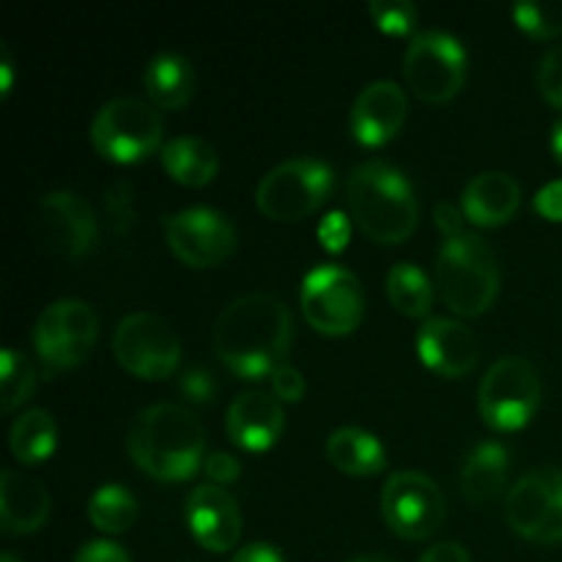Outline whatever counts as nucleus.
<instances>
[{"mask_svg": "<svg viewBox=\"0 0 562 562\" xmlns=\"http://www.w3.org/2000/svg\"><path fill=\"white\" fill-rule=\"evenodd\" d=\"M294 340V316L274 294L250 291L223 307L212 346L223 366L241 379L272 376Z\"/></svg>", "mask_w": 562, "mask_h": 562, "instance_id": "f257e3e1", "label": "nucleus"}, {"mask_svg": "<svg viewBox=\"0 0 562 562\" xmlns=\"http://www.w3.org/2000/svg\"><path fill=\"white\" fill-rule=\"evenodd\" d=\"M126 448L146 475L165 483L187 481L206 461V431L190 406L162 401L137 412Z\"/></svg>", "mask_w": 562, "mask_h": 562, "instance_id": "f03ea898", "label": "nucleus"}, {"mask_svg": "<svg viewBox=\"0 0 562 562\" xmlns=\"http://www.w3.org/2000/svg\"><path fill=\"white\" fill-rule=\"evenodd\" d=\"M355 223L379 245H401L415 234L420 206L409 179L384 159L360 162L346 184Z\"/></svg>", "mask_w": 562, "mask_h": 562, "instance_id": "7ed1b4c3", "label": "nucleus"}, {"mask_svg": "<svg viewBox=\"0 0 562 562\" xmlns=\"http://www.w3.org/2000/svg\"><path fill=\"white\" fill-rule=\"evenodd\" d=\"M437 291L459 316H481L499 294V263L492 245L472 231L448 236L437 252Z\"/></svg>", "mask_w": 562, "mask_h": 562, "instance_id": "20e7f679", "label": "nucleus"}, {"mask_svg": "<svg viewBox=\"0 0 562 562\" xmlns=\"http://www.w3.org/2000/svg\"><path fill=\"white\" fill-rule=\"evenodd\" d=\"M99 338V316L86 300H55L33 324V349L44 376L80 366Z\"/></svg>", "mask_w": 562, "mask_h": 562, "instance_id": "39448f33", "label": "nucleus"}, {"mask_svg": "<svg viewBox=\"0 0 562 562\" xmlns=\"http://www.w3.org/2000/svg\"><path fill=\"white\" fill-rule=\"evenodd\" d=\"M335 173L318 157H291L274 165L256 187V206L274 223H296L329 198Z\"/></svg>", "mask_w": 562, "mask_h": 562, "instance_id": "423d86ee", "label": "nucleus"}, {"mask_svg": "<svg viewBox=\"0 0 562 562\" xmlns=\"http://www.w3.org/2000/svg\"><path fill=\"white\" fill-rule=\"evenodd\" d=\"M541 376L521 355H505L488 366L477 387V412L494 431H519L541 406Z\"/></svg>", "mask_w": 562, "mask_h": 562, "instance_id": "0eeeda50", "label": "nucleus"}, {"mask_svg": "<svg viewBox=\"0 0 562 562\" xmlns=\"http://www.w3.org/2000/svg\"><path fill=\"white\" fill-rule=\"evenodd\" d=\"M91 143L110 162H137L162 148V119L151 102L119 97L104 102L91 121Z\"/></svg>", "mask_w": 562, "mask_h": 562, "instance_id": "6e6552de", "label": "nucleus"}, {"mask_svg": "<svg viewBox=\"0 0 562 562\" xmlns=\"http://www.w3.org/2000/svg\"><path fill=\"white\" fill-rule=\"evenodd\" d=\"M302 313L322 335H349L366 316V294L351 269L340 263H318L302 278Z\"/></svg>", "mask_w": 562, "mask_h": 562, "instance_id": "1a4fd4ad", "label": "nucleus"}, {"mask_svg": "<svg viewBox=\"0 0 562 562\" xmlns=\"http://www.w3.org/2000/svg\"><path fill=\"white\" fill-rule=\"evenodd\" d=\"M113 355L132 376L159 382L179 368L181 344L168 318L151 311L130 313L113 335Z\"/></svg>", "mask_w": 562, "mask_h": 562, "instance_id": "9d476101", "label": "nucleus"}, {"mask_svg": "<svg viewBox=\"0 0 562 562\" xmlns=\"http://www.w3.org/2000/svg\"><path fill=\"white\" fill-rule=\"evenodd\" d=\"M404 75L420 99L448 102L467 80L464 44L448 31L415 33L404 55Z\"/></svg>", "mask_w": 562, "mask_h": 562, "instance_id": "9b49d317", "label": "nucleus"}, {"mask_svg": "<svg viewBox=\"0 0 562 562\" xmlns=\"http://www.w3.org/2000/svg\"><path fill=\"white\" fill-rule=\"evenodd\" d=\"M505 521L516 536L532 543L562 541V470L538 467L510 486Z\"/></svg>", "mask_w": 562, "mask_h": 562, "instance_id": "f8f14e48", "label": "nucleus"}, {"mask_svg": "<svg viewBox=\"0 0 562 562\" xmlns=\"http://www.w3.org/2000/svg\"><path fill=\"white\" fill-rule=\"evenodd\" d=\"M382 516L395 536L426 541L445 521L442 488L423 472H395L382 488Z\"/></svg>", "mask_w": 562, "mask_h": 562, "instance_id": "ddd939ff", "label": "nucleus"}, {"mask_svg": "<svg viewBox=\"0 0 562 562\" xmlns=\"http://www.w3.org/2000/svg\"><path fill=\"white\" fill-rule=\"evenodd\" d=\"M165 241L181 263L209 269L234 256L236 228L217 209L190 206L165 217Z\"/></svg>", "mask_w": 562, "mask_h": 562, "instance_id": "4468645a", "label": "nucleus"}, {"mask_svg": "<svg viewBox=\"0 0 562 562\" xmlns=\"http://www.w3.org/2000/svg\"><path fill=\"white\" fill-rule=\"evenodd\" d=\"M36 236L53 256L82 258L97 247V214L77 192H47L36 206Z\"/></svg>", "mask_w": 562, "mask_h": 562, "instance_id": "2eb2a0df", "label": "nucleus"}, {"mask_svg": "<svg viewBox=\"0 0 562 562\" xmlns=\"http://www.w3.org/2000/svg\"><path fill=\"white\" fill-rule=\"evenodd\" d=\"M417 355L439 376L459 379L475 371L481 360V344L459 318L431 316L417 333Z\"/></svg>", "mask_w": 562, "mask_h": 562, "instance_id": "dca6fc26", "label": "nucleus"}, {"mask_svg": "<svg viewBox=\"0 0 562 562\" xmlns=\"http://www.w3.org/2000/svg\"><path fill=\"white\" fill-rule=\"evenodd\" d=\"M406 93L393 80H373L355 97L349 130L362 146H384L401 132L406 121Z\"/></svg>", "mask_w": 562, "mask_h": 562, "instance_id": "f3484780", "label": "nucleus"}, {"mask_svg": "<svg viewBox=\"0 0 562 562\" xmlns=\"http://www.w3.org/2000/svg\"><path fill=\"white\" fill-rule=\"evenodd\" d=\"M187 525L206 552H228L241 538V510L223 486L201 483L187 497Z\"/></svg>", "mask_w": 562, "mask_h": 562, "instance_id": "a211bd4d", "label": "nucleus"}, {"mask_svg": "<svg viewBox=\"0 0 562 562\" xmlns=\"http://www.w3.org/2000/svg\"><path fill=\"white\" fill-rule=\"evenodd\" d=\"M225 428H228L231 442L239 448L250 450V453L269 450L285 428L280 398L263 393V390H245L231 401Z\"/></svg>", "mask_w": 562, "mask_h": 562, "instance_id": "6ab92c4d", "label": "nucleus"}, {"mask_svg": "<svg viewBox=\"0 0 562 562\" xmlns=\"http://www.w3.org/2000/svg\"><path fill=\"white\" fill-rule=\"evenodd\" d=\"M49 519V494L36 477L5 467L0 472V527L5 536H31Z\"/></svg>", "mask_w": 562, "mask_h": 562, "instance_id": "aec40b11", "label": "nucleus"}, {"mask_svg": "<svg viewBox=\"0 0 562 562\" xmlns=\"http://www.w3.org/2000/svg\"><path fill=\"white\" fill-rule=\"evenodd\" d=\"M521 203V187L505 170H483V173L472 176L467 181L464 192H461V212L470 223L483 225V228H494L503 225L519 212Z\"/></svg>", "mask_w": 562, "mask_h": 562, "instance_id": "412c9836", "label": "nucleus"}, {"mask_svg": "<svg viewBox=\"0 0 562 562\" xmlns=\"http://www.w3.org/2000/svg\"><path fill=\"white\" fill-rule=\"evenodd\" d=\"M510 456L499 442H481L470 450L459 472V488L470 505H488L503 494Z\"/></svg>", "mask_w": 562, "mask_h": 562, "instance_id": "4be33fe9", "label": "nucleus"}, {"mask_svg": "<svg viewBox=\"0 0 562 562\" xmlns=\"http://www.w3.org/2000/svg\"><path fill=\"white\" fill-rule=\"evenodd\" d=\"M324 453H327L329 464L346 475L368 477L387 467V450H384L382 439L357 426L335 428L327 437Z\"/></svg>", "mask_w": 562, "mask_h": 562, "instance_id": "5701e85b", "label": "nucleus"}, {"mask_svg": "<svg viewBox=\"0 0 562 562\" xmlns=\"http://www.w3.org/2000/svg\"><path fill=\"white\" fill-rule=\"evenodd\" d=\"M148 99L159 110H179L195 93V69L190 60L179 53H159L148 60L143 75Z\"/></svg>", "mask_w": 562, "mask_h": 562, "instance_id": "b1692460", "label": "nucleus"}, {"mask_svg": "<svg viewBox=\"0 0 562 562\" xmlns=\"http://www.w3.org/2000/svg\"><path fill=\"white\" fill-rule=\"evenodd\" d=\"M165 170L170 179L184 187H203L217 176L220 157L209 140L198 135H179L159 148Z\"/></svg>", "mask_w": 562, "mask_h": 562, "instance_id": "393cba45", "label": "nucleus"}, {"mask_svg": "<svg viewBox=\"0 0 562 562\" xmlns=\"http://www.w3.org/2000/svg\"><path fill=\"white\" fill-rule=\"evenodd\" d=\"M58 442V426L47 409H27L9 431V448L22 464H42L53 456Z\"/></svg>", "mask_w": 562, "mask_h": 562, "instance_id": "a878e982", "label": "nucleus"}, {"mask_svg": "<svg viewBox=\"0 0 562 562\" xmlns=\"http://www.w3.org/2000/svg\"><path fill=\"white\" fill-rule=\"evenodd\" d=\"M387 296L398 313L409 318H426L434 305V285L420 267L409 261L395 263L387 272Z\"/></svg>", "mask_w": 562, "mask_h": 562, "instance_id": "bb28decb", "label": "nucleus"}, {"mask_svg": "<svg viewBox=\"0 0 562 562\" xmlns=\"http://www.w3.org/2000/svg\"><path fill=\"white\" fill-rule=\"evenodd\" d=\"M88 519L97 530L110 532V536L126 532L137 519L135 494L119 483H104L88 499Z\"/></svg>", "mask_w": 562, "mask_h": 562, "instance_id": "cd10ccee", "label": "nucleus"}, {"mask_svg": "<svg viewBox=\"0 0 562 562\" xmlns=\"http://www.w3.org/2000/svg\"><path fill=\"white\" fill-rule=\"evenodd\" d=\"M36 390V368L31 366L22 351L3 349L0 355V406L3 412H14L25 404Z\"/></svg>", "mask_w": 562, "mask_h": 562, "instance_id": "c85d7f7f", "label": "nucleus"}, {"mask_svg": "<svg viewBox=\"0 0 562 562\" xmlns=\"http://www.w3.org/2000/svg\"><path fill=\"white\" fill-rule=\"evenodd\" d=\"M514 20L532 38L560 36L562 0H521L514 5Z\"/></svg>", "mask_w": 562, "mask_h": 562, "instance_id": "c756f323", "label": "nucleus"}, {"mask_svg": "<svg viewBox=\"0 0 562 562\" xmlns=\"http://www.w3.org/2000/svg\"><path fill=\"white\" fill-rule=\"evenodd\" d=\"M368 14L373 16L379 27L384 33H395V36H404L417 27V5L409 0H371L368 3Z\"/></svg>", "mask_w": 562, "mask_h": 562, "instance_id": "7c9ffc66", "label": "nucleus"}, {"mask_svg": "<svg viewBox=\"0 0 562 562\" xmlns=\"http://www.w3.org/2000/svg\"><path fill=\"white\" fill-rule=\"evenodd\" d=\"M104 212H108V223L115 234H126L135 225V190L130 181L119 179L104 190Z\"/></svg>", "mask_w": 562, "mask_h": 562, "instance_id": "2f4dec72", "label": "nucleus"}, {"mask_svg": "<svg viewBox=\"0 0 562 562\" xmlns=\"http://www.w3.org/2000/svg\"><path fill=\"white\" fill-rule=\"evenodd\" d=\"M179 390L190 404H212L214 395H217V379H214V373L209 368L192 366L179 373Z\"/></svg>", "mask_w": 562, "mask_h": 562, "instance_id": "473e14b6", "label": "nucleus"}, {"mask_svg": "<svg viewBox=\"0 0 562 562\" xmlns=\"http://www.w3.org/2000/svg\"><path fill=\"white\" fill-rule=\"evenodd\" d=\"M538 88L552 108L562 110V44L549 49L538 66Z\"/></svg>", "mask_w": 562, "mask_h": 562, "instance_id": "72a5a7b5", "label": "nucleus"}, {"mask_svg": "<svg viewBox=\"0 0 562 562\" xmlns=\"http://www.w3.org/2000/svg\"><path fill=\"white\" fill-rule=\"evenodd\" d=\"M269 382H272V393L278 395L280 401H289V404L302 401V395H305L307 390V382L305 376H302L300 368L289 366V362H283V366L269 376Z\"/></svg>", "mask_w": 562, "mask_h": 562, "instance_id": "f704fd0d", "label": "nucleus"}, {"mask_svg": "<svg viewBox=\"0 0 562 562\" xmlns=\"http://www.w3.org/2000/svg\"><path fill=\"white\" fill-rule=\"evenodd\" d=\"M203 472L214 486H228L241 475V464L231 453H209L203 461Z\"/></svg>", "mask_w": 562, "mask_h": 562, "instance_id": "c9c22d12", "label": "nucleus"}, {"mask_svg": "<svg viewBox=\"0 0 562 562\" xmlns=\"http://www.w3.org/2000/svg\"><path fill=\"white\" fill-rule=\"evenodd\" d=\"M75 562H132L124 547H119L115 541H88L82 543L80 552H77Z\"/></svg>", "mask_w": 562, "mask_h": 562, "instance_id": "e433bc0d", "label": "nucleus"}, {"mask_svg": "<svg viewBox=\"0 0 562 562\" xmlns=\"http://www.w3.org/2000/svg\"><path fill=\"white\" fill-rule=\"evenodd\" d=\"M532 203H536V212L541 217L552 220V223H562V179L543 184L536 192V198H532Z\"/></svg>", "mask_w": 562, "mask_h": 562, "instance_id": "4c0bfd02", "label": "nucleus"}, {"mask_svg": "<svg viewBox=\"0 0 562 562\" xmlns=\"http://www.w3.org/2000/svg\"><path fill=\"white\" fill-rule=\"evenodd\" d=\"M417 562H472L470 552L456 541H439L428 547Z\"/></svg>", "mask_w": 562, "mask_h": 562, "instance_id": "58836bf2", "label": "nucleus"}, {"mask_svg": "<svg viewBox=\"0 0 562 562\" xmlns=\"http://www.w3.org/2000/svg\"><path fill=\"white\" fill-rule=\"evenodd\" d=\"M231 562H285L283 554L272 547V543H247L245 549L234 554Z\"/></svg>", "mask_w": 562, "mask_h": 562, "instance_id": "ea45409f", "label": "nucleus"}, {"mask_svg": "<svg viewBox=\"0 0 562 562\" xmlns=\"http://www.w3.org/2000/svg\"><path fill=\"white\" fill-rule=\"evenodd\" d=\"M434 214H437V228H442L445 239L464 231V228H461V212L453 206V203H439L437 212H434Z\"/></svg>", "mask_w": 562, "mask_h": 562, "instance_id": "a19ab883", "label": "nucleus"}, {"mask_svg": "<svg viewBox=\"0 0 562 562\" xmlns=\"http://www.w3.org/2000/svg\"><path fill=\"white\" fill-rule=\"evenodd\" d=\"M0 53H3V60H0V91L9 93L11 88V55L9 49L0 47Z\"/></svg>", "mask_w": 562, "mask_h": 562, "instance_id": "79ce46f5", "label": "nucleus"}, {"mask_svg": "<svg viewBox=\"0 0 562 562\" xmlns=\"http://www.w3.org/2000/svg\"><path fill=\"white\" fill-rule=\"evenodd\" d=\"M552 154H554V159L562 165V119L554 121V126H552Z\"/></svg>", "mask_w": 562, "mask_h": 562, "instance_id": "37998d69", "label": "nucleus"}, {"mask_svg": "<svg viewBox=\"0 0 562 562\" xmlns=\"http://www.w3.org/2000/svg\"><path fill=\"white\" fill-rule=\"evenodd\" d=\"M349 562H395V560H390L387 554H360V558H355Z\"/></svg>", "mask_w": 562, "mask_h": 562, "instance_id": "c03bdc74", "label": "nucleus"}, {"mask_svg": "<svg viewBox=\"0 0 562 562\" xmlns=\"http://www.w3.org/2000/svg\"><path fill=\"white\" fill-rule=\"evenodd\" d=\"M0 562H22L20 558H16V554H11V552H5L3 558H0Z\"/></svg>", "mask_w": 562, "mask_h": 562, "instance_id": "a18cd8bd", "label": "nucleus"}]
</instances>
